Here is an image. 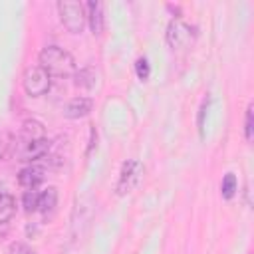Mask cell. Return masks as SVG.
Wrapping results in <instances>:
<instances>
[{
	"label": "cell",
	"instance_id": "cell-15",
	"mask_svg": "<svg viewBox=\"0 0 254 254\" xmlns=\"http://www.w3.org/2000/svg\"><path fill=\"white\" fill-rule=\"evenodd\" d=\"M236 190H238L236 175H234V173H226L224 179H222V183H220V194H222V198L230 200V198L236 194Z\"/></svg>",
	"mask_w": 254,
	"mask_h": 254
},
{
	"label": "cell",
	"instance_id": "cell-4",
	"mask_svg": "<svg viewBox=\"0 0 254 254\" xmlns=\"http://www.w3.org/2000/svg\"><path fill=\"white\" fill-rule=\"evenodd\" d=\"M141 173H143V165H141L139 161H135V159L125 161L123 167H121V171H119V179H117V185H115V192H117L119 196L131 192V190L137 187V183H139V179H141Z\"/></svg>",
	"mask_w": 254,
	"mask_h": 254
},
{
	"label": "cell",
	"instance_id": "cell-18",
	"mask_svg": "<svg viewBox=\"0 0 254 254\" xmlns=\"http://www.w3.org/2000/svg\"><path fill=\"white\" fill-rule=\"evenodd\" d=\"M38 190L32 189V190H26L24 196H22V206L26 212H36L38 210Z\"/></svg>",
	"mask_w": 254,
	"mask_h": 254
},
{
	"label": "cell",
	"instance_id": "cell-9",
	"mask_svg": "<svg viewBox=\"0 0 254 254\" xmlns=\"http://www.w3.org/2000/svg\"><path fill=\"white\" fill-rule=\"evenodd\" d=\"M85 16H87V22H89V28L95 36H99L103 32V4L97 2V0H89L85 4Z\"/></svg>",
	"mask_w": 254,
	"mask_h": 254
},
{
	"label": "cell",
	"instance_id": "cell-19",
	"mask_svg": "<svg viewBox=\"0 0 254 254\" xmlns=\"http://www.w3.org/2000/svg\"><path fill=\"white\" fill-rule=\"evenodd\" d=\"M135 73H137V77H139L141 81L149 79L151 67H149V62H147V58H139V60L135 62Z\"/></svg>",
	"mask_w": 254,
	"mask_h": 254
},
{
	"label": "cell",
	"instance_id": "cell-7",
	"mask_svg": "<svg viewBox=\"0 0 254 254\" xmlns=\"http://www.w3.org/2000/svg\"><path fill=\"white\" fill-rule=\"evenodd\" d=\"M44 177H46L44 167H40V165H28V167H24L18 173V183L26 190H32V189H36L44 181Z\"/></svg>",
	"mask_w": 254,
	"mask_h": 254
},
{
	"label": "cell",
	"instance_id": "cell-13",
	"mask_svg": "<svg viewBox=\"0 0 254 254\" xmlns=\"http://www.w3.org/2000/svg\"><path fill=\"white\" fill-rule=\"evenodd\" d=\"M18 151V139L10 131H0V161H8Z\"/></svg>",
	"mask_w": 254,
	"mask_h": 254
},
{
	"label": "cell",
	"instance_id": "cell-3",
	"mask_svg": "<svg viewBox=\"0 0 254 254\" xmlns=\"http://www.w3.org/2000/svg\"><path fill=\"white\" fill-rule=\"evenodd\" d=\"M22 85H24V91H26L30 97H40V95H46V93L50 91L52 77H50V73H48L40 64H38V65H30V67H26V71H24Z\"/></svg>",
	"mask_w": 254,
	"mask_h": 254
},
{
	"label": "cell",
	"instance_id": "cell-20",
	"mask_svg": "<svg viewBox=\"0 0 254 254\" xmlns=\"http://www.w3.org/2000/svg\"><path fill=\"white\" fill-rule=\"evenodd\" d=\"M8 254H34V250L24 242H14V244H10Z\"/></svg>",
	"mask_w": 254,
	"mask_h": 254
},
{
	"label": "cell",
	"instance_id": "cell-16",
	"mask_svg": "<svg viewBox=\"0 0 254 254\" xmlns=\"http://www.w3.org/2000/svg\"><path fill=\"white\" fill-rule=\"evenodd\" d=\"M254 137V105L250 103L246 107V115H244V139L250 143Z\"/></svg>",
	"mask_w": 254,
	"mask_h": 254
},
{
	"label": "cell",
	"instance_id": "cell-14",
	"mask_svg": "<svg viewBox=\"0 0 254 254\" xmlns=\"http://www.w3.org/2000/svg\"><path fill=\"white\" fill-rule=\"evenodd\" d=\"M73 77H75V79H73L75 87H81V89H93L95 83H97V73H95V69H93L91 65L77 69V71L73 73Z\"/></svg>",
	"mask_w": 254,
	"mask_h": 254
},
{
	"label": "cell",
	"instance_id": "cell-17",
	"mask_svg": "<svg viewBox=\"0 0 254 254\" xmlns=\"http://www.w3.org/2000/svg\"><path fill=\"white\" fill-rule=\"evenodd\" d=\"M208 109H210V97L206 95V97L202 99L200 107H198V117H196V125H198L200 137H204V121H206V117H208Z\"/></svg>",
	"mask_w": 254,
	"mask_h": 254
},
{
	"label": "cell",
	"instance_id": "cell-8",
	"mask_svg": "<svg viewBox=\"0 0 254 254\" xmlns=\"http://www.w3.org/2000/svg\"><path fill=\"white\" fill-rule=\"evenodd\" d=\"M93 109V101L89 97H73L67 101L65 109H64V115L67 119H81L85 115H89V111Z\"/></svg>",
	"mask_w": 254,
	"mask_h": 254
},
{
	"label": "cell",
	"instance_id": "cell-11",
	"mask_svg": "<svg viewBox=\"0 0 254 254\" xmlns=\"http://www.w3.org/2000/svg\"><path fill=\"white\" fill-rule=\"evenodd\" d=\"M16 212V200L4 185H0V224L8 222Z\"/></svg>",
	"mask_w": 254,
	"mask_h": 254
},
{
	"label": "cell",
	"instance_id": "cell-6",
	"mask_svg": "<svg viewBox=\"0 0 254 254\" xmlns=\"http://www.w3.org/2000/svg\"><path fill=\"white\" fill-rule=\"evenodd\" d=\"M50 153V141L40 139V141H28V143H18V161L24 163H34V161H42L46 155Z\"/></svg>",
	"mask_w": 254,
	"mask_h": 254
},
{
	"label": "cell",
	"instance_id": "cell-10",
	"mask_svg": "<svg viewBox=\"0 0 254 254\" xmlns=\"http://www.w3.org/2000/svg\"><path fill=\"white\" fill-rule=\"evenodd\" d=\"M40 139H46V127L38 119H26L20 129V143L40 141Z\"/></svg>",
	"mask_w": 254,
	"mask_h": 254
},
{
	"label": "cell",
	"instance_id": "cell-1",
	"mask_svg": "<svg viewBox=\"0 0 254 254\" xmlns=\"http://www.w3.org/2000/svg\"><path fill=\"white\" fill-rule=\"evenodd\" d=\"M40 65L50 73V77H67L75 73V62L69 52L60 46H46L38 56Z\"/></svg>",
	"mask_w": 254,
	"mask_h": 254
},
{
	"label": "cell",
	"instance_id": "cell-5",
	"mask_svg": "<svg viewBox=\"0 0 254 254\" xmlns=\"http://www.w3.org/2000/svg\"><path fill=\"white\" fill-rule=\"evenodd\" d=\"M194 40V30L181 22V20H171L169 26H167V44L171 48H177V50H183L187 46H190Z\"/></svg>",
	"mask_w": 254,
	"mask_h": 254
},
{
	"label": "cell",
	"instance_id": "cell-12",
	"mask_svg": "<svg viewBox=\"0 0 254 254\" xmlns=\"http://www.w3.org/2000/svg\"><path fill=\"white\" fill-rule=\"evenodd\" d=\"M56 204H58V189L56 187H48V189L40 190V194H38V210L40 212L48 214L56 208Z\"/></svg>",
	"mask_w": 254,
	"mask_h": 254
},
{
	"label": "cell",
	"instance_id": "cell-2",
	"mask_svg": "<svg viewBox=\"0 0 254 254\" xmlns=\"http://www.w3.org/2000/svg\"><path fill=\"white\" fill-rule=\"evenodd\" d=\"M58 14L64 24V28L71 34H79L85 28L87 16H85V6L73 0H62L58 2Z\"/></svg>",
	"mask_w": 254,
	"mask_h": 254
}]
</instances>
